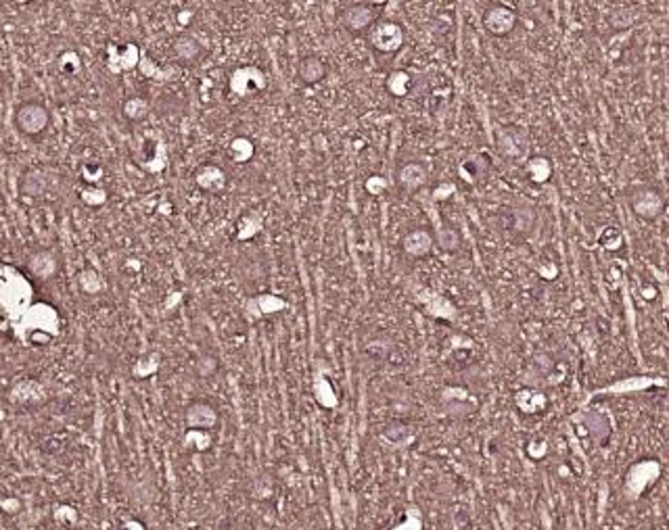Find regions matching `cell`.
Returning a JSON list of instances; mask_svg holds the SVG:
<instances>
[{
    "instance_id": "44dd1931",
    "label": "cell",
    "mask_w": 669,
    "mask_h": 530,
    "mask_svg": "<svg viewBox=\"0 0 669 530\" xmlns=\"http://www.w3.org/2000/svg\"><path fill=\"white\" fill-rule=\"evenodd\" d=\"M78 282H80V286L86 291V293H96V291H100L102 289V282H100V276L94 272V270H84L80 276H78Z\"/></svg>"
},
{
    "instance_id": "7402d4cb",
    "label": "cell",
    "mask_w": 669,
    "mask_h": 530,
    "mask_svg": "<svg viewBox=\"0 0 669 530\" xmlns=\"http://www.w3.org/2000/svg\"><path fill=\"white\" fill-rule=\"evenodd\" d=\"M364 188H366V192H368V194H373V197H381V194L387 190V178H385V176H381V174H373V176H368V178H366Z\"/></svg>"
},
{
    "instance_id": "d6986e66",
    "label": "cell",
    "mask_w": 669,
    "mask_h": 530,
    "mask_svg": "<svg viewBox=\"0 0 669 530\" xmlns=\"http://www.w3.org/2000/svg\"><path fill=\"white\" fill-rule=\"evenodd\" d=\"M485 172V165H479V155H473L469 159H465L458 167V176L467 182V184H475Z\"/></svg>"
},
{
    "instance_id": "9a60e30c",
    "label": "cell",
    "mask_w": 669,
    "mask_h": 530,
    "mask_svg": "<svg viewBox=\"0 0 669 530\" xmlns=\"http://www.w3.org/2000/svg\"><path fill=\"white\" fill-rule=\"evenodd\" d=\"M256 155V147L247 136H237L231 145H229V159L237 165H245L247 161H251Z\"/></svg>"
},
{
    "instance_id": "7a4b0ae2",
    "label": "cell",
    "mask_w": 669,
    "mask_h": 530,
    "mask_svg": "<svg viewBox=\"0 0 669 530\" xmlns=\"http://www.w3.org/2000/svg\"><path fill=\"white\" fill-rule=\"evenodd\" d=\"M51 123V113L44 104L40 102H21L15 109V127L21 131L24 136L36 138L48 127Z\"/></svg>"
},
{
    "instance_id": "30bf717a",
    "label": "cell",
    "mask_w": 669,
    "mask_h": 530,
    "mask_svg": "<svg viewBox=\"0 0 669 530\" xmlns=\"http://www.w3.org/2000/svg\"><path fill=\"white\" fill-rule=\"evenodd\" d=\"M326 63L316 57V55H307L299 61L297 65V73H299V80L307 86H314L318 82H322L326 77Z\"/></svg>"
},
{
    "instance_id": "8992f818",
    "label": "cell",
    "mask_w": 669,
    "mask_h": 530,
    "mask_svg": "<svg viewBox=\"0 0 669 530\" xmlns=\"http://www.w3.org/2000/svg\"><path fill=\"white\" fill-rule=\"evenodd\" d=\"M195 182L201 190L205 192H211V194H217L222 192L226 186H229V178H226V172L217 167V165H203L197 170L195 174Z\"/></svg>"
},
{
    "instance_id": "ba28073f",
    "label": "cell",
    "mask_w": 669,
    "mask_h": 530,
    "mask_svg": "<svg viewBox=\"0 0 669 530\" xmlns=\"http://www.w3.org/2000/svg\"><path fill=\"white\" fill-rule=\"evenodd\" d=\"M280 309H287V301L276 295H258L247 301V313L251 320H258L268 313H276Z\"/></svg>"
},
{
    "instance_id": "9c48e42d",
    "label": "cell",
    "mask_w": 669,
    "mask_h": 530,
    "mask_svg": "<svg viewBox=\"0 0 669 530\" xmlns=\"http://www.w3.org/2000/svg\"><path fill=\"white\" fill-rule=\"evenodd\" d=\"M57 263H59V261H57V257H55L51 250H36V253H32V255H30V259H28V270H30L36 278L46 280V278L55 276V272H57V268H59Z\"/></svg>"
},
{
    "instance_id": "d4e9b609",
    "label": "cell",
    "mask_w": 669,
    "mask_h": 530,
    "mask_svg": "<svg viewBox=\"0 0 669 530\" xmlns=\"http://www.w3.org/2000/svg\"><path fill=\"white\" fill-rule=\"evenodd\" d=\"M454 192H456V186H454V184H450V182H445V184H439V186L433 190V199H435V201H445L448 197H452Z\"/></svg>"
},
{
    "instance_id": "cb8c5ba5",
    "label": "cell",
    "mask_w": 669,
    "mask_h": 530,
    "mask_svg": "<svg viewBox=\"0 0 669 530\" xmlns=\"http://www.w3.org/2000/svg\"><path fill=\"white\" fill-rule=\"evenodd\" d=\"M141 69H143V73H145V75H151V77H155V80H166V77L170 75L168 71H161V69H159L151 59H143V61H141Z\"/></svg>"
},
{
    "instance_id": "8fae6325",
    "label": "cell",
    "mask_w": 669,
    "mask_h": 530,
    "mask_svg": "<svg viewBox=\"0 0 669 530\" xmlns=\"http://www.w3.org/2000/svg\"><path fill=\"white\" fill-rule=\"evenodd\" d=\"M215 422H217V414L207 403H193L186 410V424H188V428H201V430H205V428H211Z\"/></svg>"
},
{
    "instance_id": "ffe728a7",
    "label": "cell",
    "mask_w": 669,
    "mask_h": 530,
    "mask_svg": "<svg viewBox=\"0 0 669 530\" xmlns=\"http://www.w3.org/2000/svg\"><path fill=\"white\" fill-rule=\"evenodd\" d=\"M316 399L318 403H322L324 408H334L337 405V396H334V390L330 388V384L324 378H318L316 382Z\"/></svg>"
},
{
    "instance_id": "6da1fadb",
    "label": "cell",
    "mask_w": 669,
    "mask_h": 530,
    "mask_svg": "<svg viewBox=\"0 0 669 530\" xmlns=\"http://www.w3.org/2000/svg\"><path fill=\"white\" fill-rule=\"evenodd\" d=\"M383 7H385L383 3H352L339 15L341 26L352 34H362L366 30H373L379 24Z\"/></svg>"
},
{
    "instance_id": "7c38bea8",
    "label": "cell",
    "mask_w": 669,
    "mask_h": 530,
    "mask_svg": "<svg viewBox=\"0 0 669 530\" xmlns=\"http://www.w3.org/2000/svg\"><path fill=\"white\" fill-rule=\"evenodd\" d=\"M427 295L429 297H418V299L425 303V309H427L429 316H435L439 320H452L454 318V311L456 309L452 307V303L445 299L443 295L433 293V291H427Z\"/></svg>"
},
{
    "instance_id": "277c9868",
    "label": "cell",
    "mask_w": 669,
    "mask_h": 530,
    "mask_svg": "<svg viewBox=\"0 0 669 530\" xmlns=\"http://www.w3.org/2000/svg\"><path fill=\"white\" fill-rule=\"evenodd\" d=\"M371 46L377 53L393 55L404 46V28L395 21H379L368 34Z\"/></svg>"
},
{
    "instance_id": "52a82bcc",
    "label": "cell",
    "mask_w": 669,
    "mask_h": 530,
    "mask_svg": "<svg viewBox=\"0 0 669 530\" xmlns=\"http://www.w3.org/2000/svg\"><path fill=\"white\" fill-rule=\"evenodd\" d=\"M435 238L429 230L420 228V230H412L402 238V248L404 253H408L410 257H427L433 250Z\"/></svg>"
},
{
    "instance_id": "5bb4252c",
    "label": "cell",
    "mask_w": 669,
    "mask_h": 530,
    "mask_svg": "<svg viewBox=\"0 0 669 530\" xmlns=\"http://www.w3.org/2000/svg\"><path fill=\"white\" fill-rule=\"evenodd\" d=\"M412 86H414L412 75H410L408 71H402V69L391 71V73H389V77H387V82H385L387 92H389L391 96H395V98H404V96H408V94H410V90H412Z\"/></svg>"
},
{
    "instance_id": "2e32d148",
    "label": "cell",
    "mask_w": 669,
    "mask_h": 530,
    "mask_svg": "<svg viewBox=\"0 0 669 530\" xmlns=\"http://www.w3.org/2000/svg\"><path fill=\"white\" fill-rule=\"evenodd\" d=\"M264 230V217L258 211H249L241 217L237 228V240H251Z\"/></svg>"
},
{
    "instance_id": "ac0fdd59",
    "label": "cell",
    "mask_w": 669,
    "mask_h": 530,
    "mask_svg": "<svg viewBox=\"0 0 669 530\" xmlns=\"http://www.w3.org/2000/svg\"><path fill=\"white\" fill-rule=\"evenodd\" d=\"M124 117L130 121H143L149 115V100L141 98V96H132L124 102Z\"/></svg>"
},
{
    "instance_id": "603a6c76",
    "label": "cell",
    "mask_w": 669,
    "mask_h": 530,
    "mask_svg": "<svg viewBox=\"0 0 669 530\" xmlns=\"http://www.w3.org/2000/svg\"><path fill=\"white\" fill-rule=\"evenodd\" d=\"M527 170H529L533 182H546V178L550 176V163L546 159H533Z\"/></svg>"
},
{
    "instance_id": "3957f363",
    "label": "cell",
    "mask_w": 669,
    "mask_h": 530,
    "mask_svg": "<svg viewBox=\"0 0 669 530\" xmlns=\"http://www.w3.org/2000/svg\"><path fill=\"white\" fill-rule=\"evenodd\" d=\"M268 86V77L266 73L256 67V65H247V67H239L231 73L229 80V88L233 94H237L239 98H247L253 92L266 90Z\"/></svg>"
},
{
    "instance_id": "e0dca14e",
    "label": "cell",
    "mask_w": 669,
    "mask_h": 530,
    "mask_svg": "<svg viewBox=\"0 0 669 530\" xmlns=\"http://www.w3.org/2000/svg\"><path fill=\"white\" fill-rule=\"evenodd\" d=\"M174 53L180 61H195L201 55V44L188 34H182L174 40Z\"/></svg>"
},
{
    "instance_id": "5b68a950",
    "label": "cell",
    "mask_w": 669,
    "mask_h": 530,
    "mask_svg": "<svg viewBox=\"0 0 669 530\" xmlns=\"http://www.w3.org/2000/svg\"><path fill=\"white\" fill-rule=\"evenodd\" d=\"M517 24V13L508 7H494L483 15V26L492 36H506Z\"/></svg>"
},
{
    "instance_id": "4fadbf2b",
    "label": "cell",
    "mask_w": 669,
    "mask_h": 530,
    "mask_svg": "<svg viewBox=\"0 0 669 530\" xmlns=\"http://www.w3.org/2000/svg\"><path fill=\"white\" fill-rule=\"evenodd\" d=\"M427 182V170L420 163H406L400 170V184L406 190H418Z\"/></svg>"
}]
</instances>
